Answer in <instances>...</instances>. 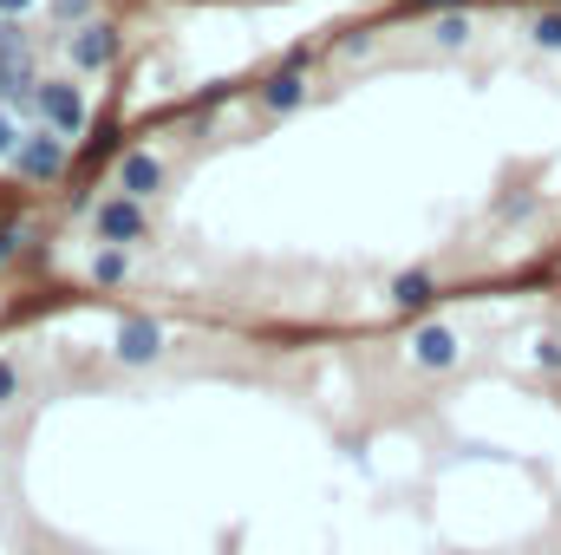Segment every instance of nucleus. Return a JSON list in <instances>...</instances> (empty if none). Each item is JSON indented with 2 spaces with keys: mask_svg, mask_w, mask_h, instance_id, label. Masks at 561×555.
<instances>
[{
  "mask_svg": "<svg viewBox=\"0 0 561 555\" xmlns=\"http://www.w3.org/2000/svg\"><path fill=\"white\" fill-rule=\"evenodd\" d=\"M536 360H542V366H561V347H556V340H542V347H536Z\"/></svg>",
  "mask_w": 561,
  "mask_h": 555,
  "instance_id": "17",
  "label": "nucleus"
},
{
  "mask_svg": "<svg viewBox=\"0 0 561 555\" xmlns=\"http://www.w3.org/2000/svg\"><path fill=\"white\" fill-rule=\"evenodd\" d=\"M59 138H79V125H85V92L72 86V79H39V105H33Z\"/></svg>",
  "mask_w": 561,
  "mask_h": 555,
  "instance_id": "2",
  "label": "nucleus"
},
{
  "mask_svg": "<svg viewBox=\"0 0 561 555\" xmlns=\"http://www.w3.org/2000/svg\"><path fill=\"white\" fill-rule=\"evenodd\" d=\"M125 269H131V262H125V249H105V256L92 262V275H99V281H125Z\"/></svg>",
  "mask_w": 561,
  "mask_h": 555,
  "instance_id": "12",
  "label": "nucleus"
},
{
  "mask_svg": "<svg viewBox=\"0 0 561 555\" xmlns=\"http://www.w3.org/2000/svg\"><path fill=\"white\" fill-rule=\"evenodd\" d=\"M412 353H419V366L444 373V366H457V333H450V327H419Z\"/></svg>",
  "mask_w": 561,
  "mask_h": 555,
  "instance_id": "7",
  "label": "nucleus"
},
{
  "mask_svg": "<svg viewBox=\"0 0 561 555\" xmlns=\"http://www.w3.org/2000/svg\"><path fill=\"white\" fill-rule=\"evenodd\" d=\"M13 393H20V373H13V366H0V406H7Z\"/></svg>",
  "mask_w": 561,
  "mask_h": 555,
  "instance_id": "15",
  "label": "nucleus"
},
{
  "mask_svg": "<svg viewBox=\"0 0 561 555\" xmlns=\"http://www.w3.org/2000/svg\"><path fill=\"white\" fill-rule=\"evenodd\" d=\"M53 7H59L66 20H85V13H92V0H53Z\"/></svg>",
  "mask_w": 561,
  "mask_h": 555,
  "instance_id": "14",
  "label": "nucleus"
},
{
  "mask_svg": "<svg viewBox=\"0 0 561 555\" xmlns=\"http://www.w3.org/2000/svg\"><path fill=\"white\" fill-rule=\"evenodd\" d=\"M125 366H150L163 353V327L157 320H118V347H112Z\"/></svg>",
  "mask_w": 561,
  "mask_h": 555,
  "instance_id": "5",
  "label": "nucleus"
},
{
  "mask_svg": "<svg viewBox=\"0 0 561 555\" xmlns=\"http://www.w3.org/2000/svg\"><path fill=\"white\" fill-rule=\"evenodd\" d=\"M262 99H268L275 112H287V105H300V79H294V72H280V79L268 86V92H262Z\"/></svg>",
  "mask_w": 561,
  "mask_h": 555,
  "instance_id": "10",
  "label": "nucleus"
},
{
  "mask_svg": "<svg viewBox=\"0 0 561 555\" xmlns=\"http://www.w3.org/2000/svg\"><path fill=\"white\" fill-rule=\"evenodd\" d=\"M0 99L7 105H39V72H33V59H26V39H20V26H0Z\"/></svg>",
  "mask_w": 561,
  "mask_h": 555,
  "instance_id": "1",
  "label": "nucleus"
},
{
  "mask_svg": "<svg viewBox=\"0 0 561 555\" xmlns=\"http://www.w3.org/2000/svg\"><path fill=\"white\" fill-rule=\"evenodd\" d=\"M66 53H72L79 72H99V66L118 59V26H112V20H85L79 33H66Z\"/></svg>",
  "mask_w": 561,
  "mask_h": 555,
  "instance_id": "4",
  "label": "nucleus"
},
{
  "mask_svg": "<svg viewBox=\"0 0 561 555\" xmlns=\"http://www.w3.org/2000/svg\"><path fill=\"white\" fill-rule=\"evenodd\" d=\"M463 39H470V20L463 13H444L437 20V46H463Z\"/></svg>",
  "mask_w": 561,
  "mask_h": 555,
  "instance_id": "11",
  "label": "nucleus"
},
{
  "mask_svg": "<svg viewBox=\"0 0 561 555\" xmlns=\"http://www.w3.org/2000/svg\"><path fill=\"white\" fill-rule=\"evenodd\" d=\"M157 183H163V163H157L150 150H131V157L118 163V190H125V196H150Z\"/></svg>",
  "mask_w": 561,
  "mask_h": 555,
  "instance_id": "8",
  "label": "nucleus"
},
{
  "mask_svg": "<svg viewBox=\"0 0 561 555\" xmlns=\"http://www.w3.org/2000/svg\"><path fill=\"white\" fill-rule=\"evenodd\" d=\"M13 242H20V229H0V262L13 256Z\"/></svg>",
  "mask_w": 561,
  "mask_h": 555,
  "instance_id": "18",
  "label": "nucleus"
},
{
  "mask_svg": "<svg viewBox=\"0 0 561 555\" xmlns=\"http://www.w3.org/2000/svg\"><path fill=\"white\" fill-rule=\"evenodd\" d=\"M0 157H13V118L0 112Z\"/></svg>",
  "mask_w": 561,
  "mask_h": 555,
  "instance_id": "16",
  "label": "nucleus"
},
{
  "mask_svg": "<svg viewBox=\"0 0 561 555\" xmlns=\"http://www.w3.org/2000/svg\"><path fill=\"white\" fill-rule=\"evenodd\" d=\"M99 236H105V242H138V236H144V209H138V196H125V190H118V196H112V203L99 209Z\"/></svg>",
  "mask_w": 561,
  "mask_h": 555,
  "instance_id": "6",
  "label": "nucleus"
},
{
  "mask_svg": "<svg viewBox=\"0 0 561 555\" xmlns=\"http://www.w3.org/2000/svg\"><path fill=\"white\" fill-rule=\"evenodd\" d=\"M392 301H399V307H424V301H431V275H424V269L399 275L392 281Z\"/></svg>",
  "mask_w": 561,
  "mask_h": 555,
  "instance_id": "9",
  "label": "nucleus"
},
{
  "mask_svg": "<svg viewBox=\"0 0 561 555\" xmlns=\"http://www.w3.org/2000/svg\"><path fill=\"white\" fill-rule=\"evenodd\" d=\"M536 46H561V13H542L536 20Z\"/></svg>",
  "mask_w": 561,
  "mask_h": 555,
  "instance_id": "13",
  "label": "nucleus"
},
{
  "mask_svg": "<svg viewBox=\"0 0 561 555\" xmlns=\"http://www.w3.org/2000/svg\"><path fill=\"white\" fill-rule=\"evenodd\" d=\"M26 7H33V0H0V13H26Z\"/></svg>",
  "mask_w": 561,
  "mask_h": 555,
  "instance_id": "19",
  "label": "nucleus"
},
{
  "mask_svg": "<svg viewBox=\"0 0 561 555\" xmlns=\"http://www.w3.org/2000/svg\"><path fill=\"white\" fill-rule=\"evenodd\" d=\"M13 170H20V177H33V183H46V177H59V170H66V138H59L53 125H39V132H26V138L13 144Z\"/></svg>",
  "mask_w": 561,
  "mask_h": 555,
  "instance_id": "3",
  "label": "nucleus"
}]
</instances>
